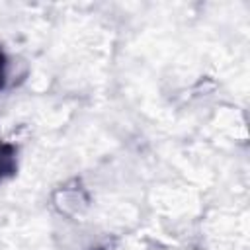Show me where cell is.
<instances>
[{
    "label": "cell",
    "instance_id": "obj_1",
    "mask_svg": "<svg viewBox=\"0 0 250 250\" xmlns=\"http://www.w3.org/2000/svg\"><path fill=\"white\" fill-rule=\"evenodd\" d=\"M14 172V148L0 145V180Z\"/></svg>",
    "mask_w": 250,
    "mask_h": 250
},
{
    "label": "cell",
    "instance_id": "obj_2",
    "mask_svg": "<svg viewBox=\"0 0 250 250\" xmlns=\"http://www.w3.org/2000/svg\"><path fill=\"white\" fill-rule=\"evenodd\" d=\"M2 76L4 74H2V57H0V86H2Z\"/></svg>",
    "mask_w": 250,
    "mask_h": 250
}]
</instances>
